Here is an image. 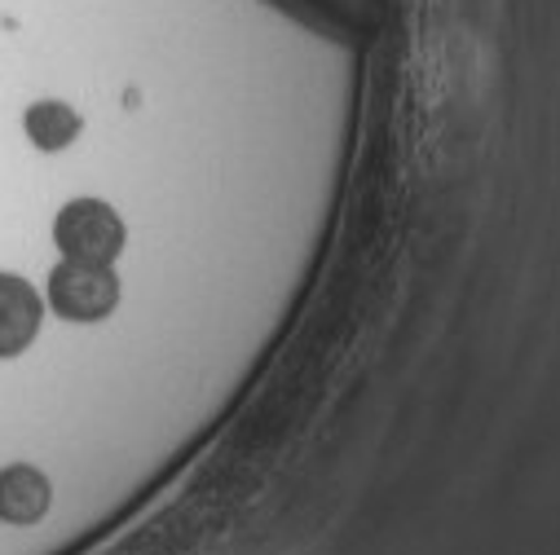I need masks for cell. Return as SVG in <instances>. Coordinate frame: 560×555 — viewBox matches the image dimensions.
Masks as SVG:
<instances>
[{
    "mask_svg": "<svg viewBox=\"0 0 560 555\" xmlns=\"http://www.w3.org/2000/svg\"><path fill=\"white\" fill-rule=\"evenodd\" d=\"M49 309L62 322H102L119 309V278L110 264H89V260H58L49 269Z\"/></svg>",
    "mask_w": 560,
    "mask_h": 555,
    "instance_id": "obj_1",
    "label": "cell"
},
{
    "mask_svg": "<svg viewBox=\"0 0 560 555\" xmlns=\"http://www.w3.org/2000/svg\"><path fill=\"white\" fill-rule=\"evenodd\" d=\"M23 128L32 137V146H40V151H67L75 137H80L84 123H80V115L67 102H36V106H27Z\"/></svg>",
    "mask_w": 560,
    "mask_h": 555,
    "instance_id": "obj_5",
    "label": "cell"
},
{
    "mask_svg": "<svg viewBox=\"0 0 560 555\" xmlns=\"http://www.w3.org/2000/svg\"><path fill=\"white\" fill-rule=\"evenodd\" d=\"M45 322V300L23 273L0 269V362H10L32 349Z\"/></svg>",
    "mask_w": 560,
    "mask_h": 555,
    "instance_id": "obj_3",
    "label": "cell"
},
{
    "mask_svg": "<svg viewBox=\"0 0 560 555\" xmlns=\"http://www.w3.org/2000/svg\"><path fill=\"white\" fill-rule=\"evenodd\" d=\"M124 216L106 199H71L54 216V243L67 260H89V264H115L124 251Z\"/></svg>",
    "mask_w": 560,
    "mask_h": 555,
    "instance_id": "obj_2",
    "label": "cell"
},
{
    "mask_svg": "<svg viewBox=\"0 0 560 555\" xmlns=\"http://www.w3.org/2000/svg\"><path fill=\"white\" fill-rule=\"evenodd\" d=\"M54 507V485L36 463H5L0 468V524H40Z\"/></svg>",
    "mask_w": 560,
    "mask_h": 555,
    "instance_id": "obj_4",
    "label": "cell"
}]
</instances>
